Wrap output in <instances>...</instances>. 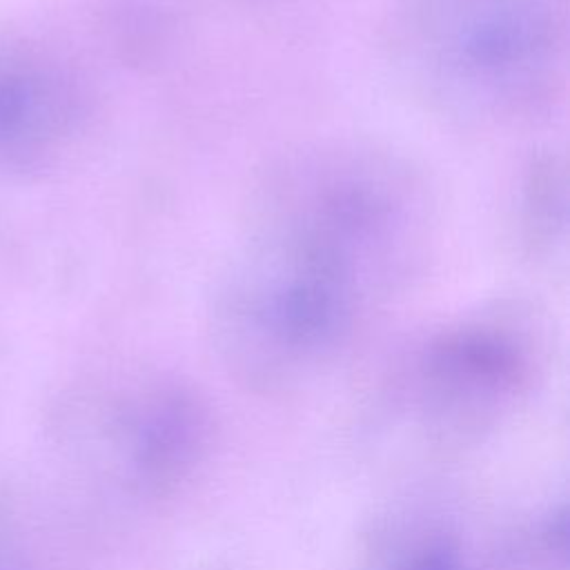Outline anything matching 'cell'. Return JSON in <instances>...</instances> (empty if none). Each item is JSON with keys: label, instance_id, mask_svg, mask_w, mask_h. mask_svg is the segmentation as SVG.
I'll return each instance as SVG.
<instances>
[{"label": "cell", "instance_id": "cell-1", "mask_svg": "<svg viewBox=\"0 0 570 570\" xmlns=\"http://www.w3.org/2000/svg\"><path fill=\"white\" fill-rule=\"evenodd\" d=\"M383 49L428 111L470 129L521 127L563 98L566 0H392Z\"/></svg>", "mask_w": 570, "mask_h": 570}, {"label": "cell", "instance_id": "cell-2", "mask_svg": "<svg viewBox=\"0 0 570 570\" xmlns=\"http://www.w3.org/2000/svg\"><path fill=\"white\" fill-rule=\"evenodd\" d=\"M214 285V318L225 341L267 358L323 354L405 289L361 243L269 203L245 205L243 234Z\"/></svg>", "mask_w": 570, "mask_h": 570}, {"label": "cell", "instance_id": "cell-3", "mask_svg": "<svg viewBox=\"0 0 570 570\" xmlns=\"http://www.w3.org/2000/svg\"><path fill=\"white\" fill-rule=\"evenodd\" d=\"M94 98L58 51L0 36V178L49 169L82 140Z\"/></svg>", "mask_w": 570, "mask_h": 570}, {"label": "cell", "instance_id": "cell-4", "mask_svg": "<svg viewBox=\"0 0 570 570\" xmlns=\"http://www.w3.org/2000/svg\"><path fill=\"white\" fill-rule=\"evenodd\" d=\"M521 238L534 252H548L566 229V169L557 154H543L528 167L519 212Z\"/></svg>", "mask_w": 570, "mask_h": 570}, {"label": "cell", "instance_id": "cell-5", "mask_svg": "<svg viewBox=\"0 0 570 570\" xmlns=\"http://www.w3.org/2000/svg\"><path fill=\"white\" fill-rule=\"evenodd\" d=\"M0 570H42L18 499L0 490Z\"/></svg>", "mask_w": 570, "mask_h": 570}]
</instances>
